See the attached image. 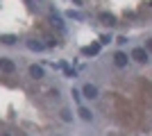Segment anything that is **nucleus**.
Wrapping results in <instances>:
<instances>
[{"instance_id": "1", "label": "nucleus", "mask_w": 152, "mask_h": 136, "mask_svg": "<svg viewBox=\"0 0 152 136\" xmlns=\"http://www.w3.org/2000/svg\"><path fill=\"white\" fill-rule=\"evenodd\" d=\"M129 57H132L134 61H139V64H145L148 59H150V57H148V52H145V48H134Z\"/></svg>"}, {"instance_id": "2", "label": "nucleus", "mask_w": 152, "mask_h": 136, "mask_svg": "<svg viewBox=\"0 0 152 136\" xmlns=\"http://www.w3.org/2000/svg\"><path fill=\"white\" fill-rule=\"evenodd\" d=\"M0 71L14 73V71H16V64H14L12 59H7V57H0Z\"/></svg>"}, {"instance_id": "3", "label": "nucleus", "mask_w": 152, "mask_h": 136, "mask_svg": "<svg viewBox=\"0 0 152 136\" xmlns=\"http://www.w3.org/2000/svg\"><path fill=\"white\" fill-rule=\"evenodd\" d=\"M127 61H129V59H127V55H125V52H116V55H114V64L118 66V68H125V66H127Z\"/></svg>"}, {"instance_id": "4", "label": "nucleus", "mask_w": 152, "mask_h": 136, "mask_svg": "<svg viewBox=\"0 0 152 136\" xmlns=\"http://www.w3.org/2000/svg\"><path fill=\"white\" fill-rule=\"evenodd\" d=\"M82 93H84V97H89V100H93V97H98V89H95L93 84H86L82 89Z\"/></svg>"}, {"instance_id": "5", "label": "nucleus", "mask_w": 152, "mask_h": 136, "mask_svg": "<svg viewBox=\"0 0 152 136\" xmlns=\"http://www.w3.org/2000/svg\"><path fill=\"white\" fill-rule=\"evenodd\" d=\"M100 20L104 23V25H114V23H116V16H114V14H107V12H102V14H100Z\"/></svg>"}, {"instance_id": "6", "label": "nucleus", "mask_w": 152, "mask_h": 136, "mask_svg": "<svg viewBox=\"0 0 152 136\" xmlns=\"http://www.w3.org/2000/svg\"><path fill=\"white\" fill-rule=\"evenodd\" d=\"M30 75H32L34 79H41V77H43V68H41V66H37V64L30 66Z\"/></svg>"}, {"instance_id": "7", "label": "nucleus", "mask_w": 152, "mask_h": 136, "mask_svg": "<svg viewBox=\"0 0 152 136\" xmlns=\"http://www.w3.org/2000/svg\"><path fill=\"white\" fill-rule=\"evenodd\" d=\"M0 41H2V43H5V45H14V43H16V41H18V39H16L14 34H5V36H0Z\"/></svg>"}, {"instance_id": "8", "label": "nucleus", "mask_w": 152, "mask_h": 136, "mask_svg": "<svg viewBox=\"0 0 152 136\" xmlns=\"http://www.w3.org/2000/svg\"><path fill=\"white\" fill-rule=\"evenodd\" d=\"M27 48H30V50H37V52H41L45 48L43 43H39V41H27Z\"/></svg>"}, {"instance_id": "9", "label": "nucleus", "mask_w": 152, "mask_h": 136, "mask_svg": "<svg viewBox=\"0 0 152 136\" xmlns=\"http://www.w3.org/2000/svg\"><path fill=\"white\" fill-rule=\"evenodd\" d=\"M100 52V43H93L89 48H84V55H98Z\"/></svg>"}, {"instance_id": "10", "label": "nucleus", "mask_w": 152, "mask_h": 136, "mask_svg": "<svg viewBox=\"0 0 152 136\" xmlns=\"http://www.w3.org/2000/svg\"><path fill=\"white\" fill-rule=\"evenodd\" d=\"M80 118H82V120H91V118H93V113H91L86 107H80Z\"/></svg>"}, {"instance_id": "11", "label": "nucleus", "mask_w": 152, "mask_h": 136, "mask_svg": "<svg viewBox=\"0 0 152 136\" xmlns=\"http://www.w3.org/2000/svg\"><path fill=\"white\" fill-rule=\"evenodd\" d=\"M50 20H52V25H57L59 30H64V23H61V18H59L57 14H52V16H50Z\"/></svg>"}, {"instance_id": "12", "label": "nucleus", "mask_w": 152, "mask_h": 136, "mask_svg": "<svg viewBox=\"0 0 152 136\" xmlns=\"http://www.w3.org/2000/svg\"><path fill=\"white\" fill-rule=\"evenodd\" d=\"M61 120H64V123H70V120H73V116H70V111H68V109H64V111H61Z\"/></svg>"}, {"instance_id": "13", "label": "nucleus", "mask_w": 152, "mask_h": 136, "mask_svg": "<svg viewBox=\"0 0 152 136\" xmlns=\"http://www.w3.org/2000/svg\"><path fill=\"white\" fill-rule=\"evenodd\" d=\"M64 73H66V75H68V77H75V71H70L68 66H64Z\"/></svg>"}, {"instance_id": "14", "label": "nucleus", "mask_w": 152, "mask_h": 136, "mask_svg": "<svg viewBox=\"0 0 152 136\" xmlns=\"http://www.w3.org/2000/svg\"><path fill=\"white\" fill-rule=\"evenodd\" d=\"M68 16H70V18H77V20L82 18V14H77V12H70V14H68Z\"/></svg>"}, {"instance_id": "15", "label": "nucleus", "mask_w": 152, "mask_h": 136, "mask_svg": "<svg viewBox=\"0 0 152 136\" xmlns=\"http://www.w3.org/2000/svg\"><path fill=\"white\" fill-rule=\"evenodd\" d=\"M145 52H152V39L145 41Z\"/></svg>"}, {"instance_id": "16", "label": "nucleus", "mask_w": 152, "mask_h": 136, "mask_svg": "<svg viewBox=\"0 0 152 136\" xmlns=\"http://www.w3.org/2000/svg\"><path fill=\"white\" fill-rule=\"evenodd\" d=\"M2 136H9V134H2Z\"/></svg>"}]
</instances>
